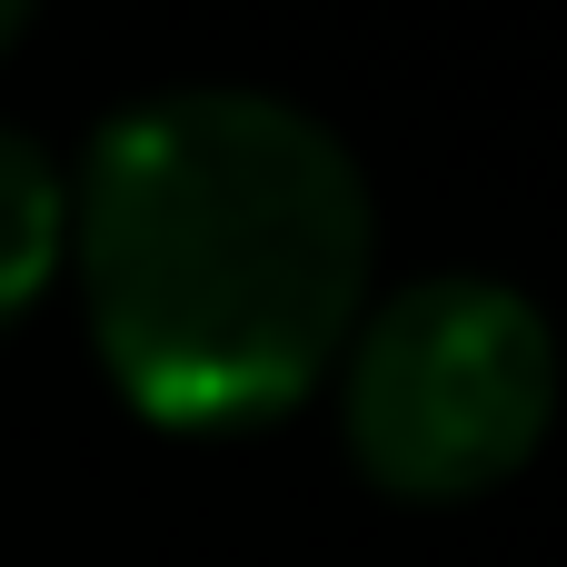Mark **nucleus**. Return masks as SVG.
I'll return each mask as SVG.
<instances>
[{
	"mask_svg": "<svg viewBox=\"0 0 567 567\" xmlns=\"http://www.w3.org/2000/svg\"><path fill=\"white\" fill-rule=\"evenodd\" d=\"M60 259H70V169L30 130H0V329L60 279Z\"/></svg>",
	"mask_w": 567,
	"mask_h": 567,
	"instance_id": "7ed1b4c3",
	"label": "nucleus"
},
{
	"mask_svg": "<svg viewBox=\"0 0 567 567\" xmlns=\"http://www.w3.org/2000/svg\"><path fill=\"white\" fill-rule=\"evenodd\" d=\"M30 20V0H0V50H10V30Z\"/></svg>",
	"mask_w": 567,
	"mask_h": 567,
	"instance_id": "20e7f679",
	"label": "nucleus"
},
{
	"mask_svg": "<svg viewBox=\"0 0 567 567\" xmlns=\"http://www.w3.org/2000/svg\"><path fill=\"white\" fill-rule=\"evenodd\" d=\"M369 179L269 90H159L70 169V259L100 369L159 429L299 409L369 309Z\"/></svg>",
	"mask_w": 567,
	"mask_h": 567,
	"instance_id": "f257e3e1",
	"label": "nucleus"
},
{
	"mask_svg": "<svg viewBox=\"0 0 567 567\" xmlns=\"http://www.w3.org/2000/svg\"><path fill=\"white\" fill-rule=\"evenodd\" d=\"M558 419V339L528 289L439 269L359 309L339 349L349 458L389 498H478L538 458Z\"/></svg>",
	"mask_w": 567,
	"mask_h": 567,
	"instance_id": "f03ea898",
	"label": "nucleus"
}]
</instances>
